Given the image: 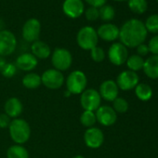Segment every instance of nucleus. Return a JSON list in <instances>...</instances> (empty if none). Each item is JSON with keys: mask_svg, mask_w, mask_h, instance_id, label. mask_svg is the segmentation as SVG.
Returning <instances> with one entry per match:
<instances>
[{"mask_svg": "<svg viewBox=\"0 0 158 158\" xmlns=\"http://www.w3.org/2000/svg\"><path fill=\"white\" fill-rule=\"evenodd\" d=\"M148 32L144 23L138 19H130L127 21L119 29V39L127 48H137L144 43Z\"/></svg>", "mask_w": 158, "mask_h": 158, "instance_id": "obj_1", "label": "nucleus"}, {"mask_svg": "<svg viewBox=\"0 0 158 158\" xmlns=\"http://www.w3.org/2000/svg\"><path fill=\"white\" fill-rule=\"evenodd\" d=\"M10 136L15 144L23 145L31 137V127L29 123L23 118H15L11 120L9 127Z\"/></svg>", "mask_w": 158, "mask_h": 158, "instance_id": "obj_2", "label": "nucleus"}, {"mask_svg": "<svg viewBox=\"0 0 158 158\" xmlns=\"http://www.w3.org/2000/svg\"><path fill=\"white\" fill-rule=\"evenodd\" d=\"M64 84L66 86V90L72 95H80L87 89L88 78L84 72L74 70L69 73Z\"/></svg>", "mask_w": 158, "mask_h": 158, "instance_id": "obj_3", "label": "nucleus"}, {"mask_svg": "<svg viewBox=\"0 0 158 158\" xmlns=\"http://www.w3.org/2000/svg\"><path fill=\"white\" fill-rule=\"evenodd\" d=\"M76 42L79 48L84 50H91L98 46L99 36L97 31L91 26H84L76 35Z\"/></svg>", "mask_w": 158, "mask_h": 158, "instance_id": "obj_4", "label": "nucleus"}, {"mask_svg": "<svg viewBox=\"0 0 158 158\" xmlns=\"http://www.w3.org/2000/svg\"><path fill=\"white\" fill-rule=\"evenodd\" d=\"M51 63L54 69L64 72L67 71L73 63L72 53L64 48H56L53 52H51Z\"/></svg>", "mask_w": 158, "mask_h": 158, "instance_id": "obj_5", "label": "nucleus"}, {"mask_svg": "<svg viewBox=\"0 0 158 158\" xmlns=\"http://www.w3.org/2000/svg\"><path fill=\"white\" fill-rule=\"evenodd\" d=\"M41 82L42 85L45 86L47 89L51 90H57L64 85L65 78L62 72L51 68L46 70L41 74Z\"/></svg>", "mask_w": 158, "mask_h": 158, "instance_id": "obj_6", "label": "nucleus"}, {"mask_svg": "<svg viewBox=\"0 0 158 158\" xmlns=\"http://www.w3.org/2000/svg\"><path fill=\"white\" fill-rule=\"evenodd\" d=\"M102 98L95 89H86L80 94V105L84 111L96 112L102 105Z\"/></svg>", "mask_w": 158, "mask_h": 158, "instance_id": "obj_7", "label": "nucleus"}, {"mask_svg": "<svg viewBox=\"0 0 158 158\" xmlns=\"http://www.w3.org/2000/svg\"><path fill=\"white\" fill-rule=\"evenodd\" d=\"M17 39L15 35L9 30L0 31V56H10L16 50Z\"/></svg>", "mask_w": 158, "mask_h": 158, "instance_id": "obj_8", "label": "nucleus"}, {"mask_svg": "<svg viewBox=\"0 0 158 158\" xmlns=\"http://www.w3.org/2000/svg\"><path fill=\"white\" fill-rule=\"evenodd\" d=\"M41 33V23L35 18L28 19L22 29V35L23 38L29 43H34L39 40Z\"/></svg>", "mask_w": 158, "mask_h": 158, "instance_id": "obj_9", "label": "nucleus"}, {"mask_svg": "<svg viewBox=\"0 0 158 158\" xmlns=\"http://www.w3.org/2000/svg\"><path fill=\"white\" fill-rule=\"evenodd\" d=\"M128 58L127 48L122 43L116 42L111 45L108 49V59L111 63L115 66H121L126 63Z\"/></svg>", "mask_w": 158, "mask_h": 158, "instance_id": "obj_10", "label": "nucleus"}, {"mask_svg": "<svg viewBox=\"0 0 158 158\" xmlns=\"http://www.w3.org/2000/svg\"><path fill=\"white\" fill-rule=\"evenodd\" d=\"M115 82L119 89L127 91L136 88V86L139 83V77L137 73L130 70H126L118 74Z\"/></svg>", "mask_w": 158, "mask_h": 158, "instance_id": "obj_11", "label": "nucleus"}, {"mask_svg": "<svg viewBox=\"0 0 158 158\" xmlns=\"http://www.w3.org/2000/svg\"><path fill=\"white\" fill-rule=\"evenodd\" d=\"M83 139H84L85 144L89 148L98 149L104 142V134L101 128L92 127L86 129Z\"/></svg>", "mask_w": 158, "mask_h": 158, "instance_id": "obj_12", "label": "nucleus"}, {"mask_svg": "<svg viewBox=\"0 0 158 158\" xmlns=\"http://www.w3.org/2000/svg\"><path fill=\"white\" fill-rule=\"evenodd\" d=\"M95 114L97 122L103 127H111L117 120V114L109 105H101Z\"/></svg>", "mask_w": 158, "mask_h": 158, "instance_id": "obj_13", "label": "nucleus"}, {"mask_svg": "<svg viewBox=\"0 0 158 158\" xmlns=\"http://www.w3.org/2000/svg\"><path fill=\"white\" fill-rule=\"evenodd\" d=\"M62 11L71 19H77L85 12L83 0H64L62 4Z\"/></svg>", "mask_w": 158, "mask_h": 158, "instance_id": "obj_14", "label": "nucleus"}, {"mask_svg": "<svg viewBox=\"0 0 158 158\" xmlns=\"http://www.w3.org/2000/svg\"><path fill=\"white\" fill-rule=\"evenodd\" d=\"M99 93L101 95V98L105 100L106 102H114L119 94V88L115 81L112 79L103 81L99 89Z\"/></svg>", "mask_w": 158, "mask_h": 158, "instance_id": "obj_15", "label": "nucleus"}, {"mask_svg": "<svg viewBox=\"0 0 158 158\" xmlns=\"http://www.w3.org/2000/svg\"><path fill=\"white\" fill-rule=\"evenodd\" d=\"M37 64H38V60L32 53L29 52H25L19 55L15 61V65L18 70L24 71L27 73L35 70Z\"/></svg>", "mask_w": 158, "mask_h": 158, "instance_id": "obj_16", "label": "nucleus"}, {"mask_svg": "<svg viewBox=\"0 0 158 158\" xmlns=\"http://www.w3.org/2000/svg\"><path fill=\"white\" fill-rule=\"evenodd\" d=\"M99 38L106 42H114L119 37V28L111 23L102 24L97 30Z\"/></svg>", "mask_w": 158, "mask_h": 158, "instance_id": "obj_17", "label": "nucleus"}, {"mask_svg": "<svg viewBox=\"0 0 158 158\" xmlns=\"http://www.w3.org/2000/svg\"><path fill=\"white\" fill-rule=\"evenodd\" d=\"M4 111L7 115L10 118H19L23 111V105L21 100L16 97H11L8 99L4 104Z\"/></svg>", "mask_w": 158, "mask_h": 158, "instance_id": "obj_18", "label": "nucleus"}, {"mask_svg": "<svg viewBox=\"0 0 158 158\" xmlns=\"http://www.w3.org/2000/svg\"><path fill=\"white\" fill-rule=\"evenodd\" d=\"M31 53L37 60H45V59H48V57H50L51 48L44 41L37 40V41L32 43V45H31Z\"/></svg>", "mask_w": 158, "mask_h": 158, "instance_id": "obj_19", "label": "nucleus"}, {"mask_svg": "<svg viewBox=\"0 0 158 158\" xmlns=\"http://www.w3.org/2000/svg\"><path fill=\"white\" fill-rule=\"evenodd\" d=\"M142 70L149 78L158 79V55H152L144 60Z\"/></svg>", "mask_w": 158, "mask_h": 158, "instance_id": "obj_20", "label": "nucleus"}, {"mask_svg": "<svg viewBox=\"0 0 158 158\" xmlns=\"http://www.w3.org/2000/svg\"><path fill=\"white\" fill-rule=\"evenodd\" d=\"M22 83L23 86L27 89H35L42 85L41 75L36 73L29 72L23 77Z\"/></svg>", "mask_w": 158, "mask_h": 158, "instance_id": "obj_21", "label": "nucleus"}, {"mask_svg": "<svg viewBox=\"0 0 158 158\" xmlns=\"http://www.w3.org/2000/svg\"><path fill=\"white\" fill-rule=\"evenodd\" d=\"M135 94L139 100L148 102L152 97V89L146 83H139L135 88Z\"/></svg>", "mask_w": 158, "mask_h": 158, "instance_id": "obj_22", "label": "nucleus"}, {"mask_svg": "<svg viewBox=\"0 0 158 158\" xmlns=\"http://www.w3.org/2000/svg\"><path fill=\"white\" fill-rule=\"evenodd\" d=\"M7 158H29V152L23 145L14 144L8 149Z\"/></svg>", "mask_w": 158, "mask_h": 158, "instance_id": "obj_23", "label": "nucleus"}, {"mask_svg": "<svg viewBox=\"0 0 158 158\" xmlns=\"http://www.w3.org/2000/svg\"><path fill=\"white\" fill-rule=\"evenodd\" d=\"M144 60L142 57L139 56L138 54H134L131 55L127 58L126 63L127 66L128 68V70L132 71V72H138L143 69V65H144Z\"/></svg>", "mask_w": 158, "mask_h": 158, "instance_id": "obj_24", "label": "nucleus"}, {"mask_svg": "<svg viewBox=\"0 0 158 158\" xmlns=\"http://www.w3.org/2000/svg\"><path fill=\"white\" fill-rule=\"evenodd\" d=\"M128 9L135 14H143L148 9L146 0H127Z\"/></svg>", "mask_w": 158, "mask_h": 158, "instance_id": "obj_25", "label": "nucleus"}, {"mask_svg": "<svg viewBox=\"0 0 158 158\" xmlns=\"http://www.w3.org/2000/svg\"><path fill=\"white\" fill-rule=\"evenodd\" d=\"M79 121H80L81 125L87 128L92 127L97 123L96 114L95 112L91 111H84L79 117Z\"/></svg>", "mask_w": 158, "mask_h": 158, "instance_id": "obj_26", "label": "nucleus"}, {"mask_svg": "<svg viewBox=\"0 0 158 158\" xmlns=\"http://www.w3.org/2000/svg\"><path fill=\"white\" fill-rule=\"evenodd\" d=\"M99 14H100V18L102 19V21L105 23H110L111 21L114 20L115 16V10L112 6L105 4L104 6L100 8Z\"/></svg>", "mask_w": 158, "mask_h": 158, "instance_id": "obj_27", "label": "nucleus"}, {"mask_svg": "<svg viewBox=\"0 0 158 158\" xmlns=\"http://www.w3.org/2000/svg\"><path fill=\"white\" fill-rule=\"evenodd\" d=\"M147 32L152 34H158V14L149 16L144 23Z\"/></svg>", "mask_w": 158, "mask_h": 158, "instance_id": "obj_28", "label": "nucleus"}, {"mask_svg": "<svg viewBox=\"0 0 158 158\" xmlns=\"http://www.w3.org/2000/svg\"><path fill=\"white\" fill-rule=\"evenodd\" d=\"M113 109L116 114H125L128 110V102L121 97H117L113 102Z\"/></svg>", "mask_w": 158, "mask_h": 158, "instance_id": "obj_29", "label": "nucleus"}, {"mask_svg": "<svg viewBox=\"0 0 158 158\" xmlns=\"http://www.w3.org/2000/svg\"><path fill=\"white\" fill-rule=\"evenodd\" d=\"M90 57L95 62H102L106 57L105 51L101 47H95L90 50Z\"/></svg>", "mask_w": 158, "mask_h": 158, "instance_id": "obj_30", "label": "nucleus"}, {"mask_svg": "<svg viewBox=\"0 0 158 158\" xmlns=\"http://www.w3.org/2000/svg\"><path fill=\"white\" fill-rule=\"evenodd\" d=\"M17 67L15 65V63H11V62H7V64L4 66V68L1 70V73L4 77L6 78H11L13 77L16 73H17Z\"/></svg>", "mask_w": 158, "mask_h": 158, "instance_id": "obj_31", "label": "nucleus"}, {"mask_svg": "<svg viewBox=\"0 0 158 158\" xmlns=\"http://www.w3.org/2000/svg\"><path fill=\"white\" fill-rule=\"evenodd\" d=\"M85 16H86V19L89 22H95V21H97L100 18L99 9L94 8V7H89L85 11Z\"/></svg>", "mask_w": 158, "mask_h": 158, "instance_id": "obj_32", "label": "nucleus"}, {"mask_svg": "<svg viewBox=\"0 0 158 158\" xmlns=\"http://www.w3.org/2000/svg\"><path fill=\"white\" fill-rule=\"evenodd\" d=\"M147 46H148L149 51L152 55H158V35L152 37Z\"/></svg>", "mask_w": 158, "mask_h": 158, "instance_id": "obj_33", "label": "nucleus"}, {"mask_svg": "<svg viewBox=\"0 0 158 158\" xmlns=\"http://www.w3.org/2000/svg\"><path fill=\"white\" fill-rule=\"evenodd\" d=\"M11 122V118L7 115L5 113H1L0 114V128H9Z\"/></svg>", "mask_w": 158, "mask_h": 158, "instance_id": "obj_34", "label": "nucleus"}, {"mask_svg": "<svg viewBox=\"0 0 158 158\" xmlns=\"http://www.w3.org/2000/svg\"><path fill=\"white\" fill-rule=\"evenodd\" d=\"M85 1L90 6V7H94V8H101L102 6H104L107 2V0H85Z\"/></svg>", "mask_w": 158, "mask_h": 158, "instance_id": "obj_35", "label": "nucleus"}, {"mask_svg": "<svg viewBox=\"0 0 158 158\" xmlns=\"http://www.w3.org/2000/svg\"><path fill=\"white\" fill-rule=\"evenodd\" d=\"M136 48H137V53H138V55L140 56V57L146 56V55L150 52V51H149V48H148V46H147L146 44H144V43L139 45Z\"/></svg>", "mask_w": 158, "mask_h": 158, "instance_id": "obj_36", "label": "nucleus"}, {"mask_svg": "<svg viewBox=\"0 0 158 158\" xmlns=\"http://www.w3.org/2000/svg\"><path fill=\"white\" fill-rule=\"evenodd\" d=\"M6 64H7V61H6L5 57L0 56V72H1V70L4 68V66H5Z\"/></svg>", "mask_w": 158, "mask_h": 158, "instance_id": "obj_37", "label": "nucleus"}, {"mask_svg": "<svg viewBox=\"0 0 158 158\" xmlns=\"http://www.w3.org/2000/svg\"><path fill=\"white\" fill-rule=\"evenodd\" d=\"M3 27H4V23L0 20V31H2V30H4L3 29Z\"/></svg>", "mask_w": 158, "mask_h": 158, "instance_id": "obj_38", "label": "nucleus"}, {"mask_svg": "<svg viewBox=\"0 0 158 158\" xmlns=\"http://www.w3.org/2000/svg\"><path fill=\"white\" fill-rule=\"evenodd\" d=\"M73 158H86V157H85V156H83V155H81V154H77V155L73 156Z\"/></svg>", "mask_w": 158, "mask_h": 158, "instance_id": "obj_39", "label": "nucleus"}, {"mask_svg": "<svg viewBox=\"0 0 158 158\" xmlns=\"http://www.w3.org/2000/svg\"><path fill=\"white\" fill-rule=\"evenodd\" d=\"M114 1H116V2H123V1H127V0H114Z\"/></svg>", "mask_w": 158, "mask_h": 158, "instance_id": "obj_40", "label": "nucleus"}, {"mask_svg": "<svg viewBox=\"0 0 158 158\" xmlns=\"http://www.w3.org/2000/svg\"><path fill=\"white\" fill-rule=\"evenodd\" d=\"M156 2H157V3H158V0H156Z\"/></svg>", "mask_w": 158, "mask_h": 158, "instance_id": "obj_41", "label": "nucleus"}]
</instances>
